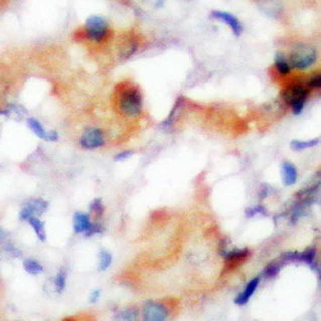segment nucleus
I'll return each instance as SVG.
<instances>
[{"label":"nucleus","mask_w":321,"mask_h":321,"mask_svg":"<svg viewBox=\"0 0 321 321\" xmlns=\"http://www.w3.org/2000/svg\"><path fill=\"white\" fill-rule=\"evenodd\" d=\"M27 125H29V127L31 129V131L34 132L38 138L43 139V140H46V141H57L58 139H59V135H58L57 131H46L45 129H44V126L40 123V121L38 120H35V118H29L27 120Z\"/></svg>","instance_id":"9d476101"},{"label":"nucleus","mask_w":321,"mask_h":321,"mask_svg":"<svg viewBox=\"0 0 321 321\" xmlns=\"http://www.w3.org/2000/svg\"><path fill=\"white\" fill-rule=\"evenodd\" d=\"M221 255L225 260V267L226 269H235L240 264H243L247 258L250 257V250L248 248H234V250L221 251Z\"/></svg>","instance_id":"6e6552de"},{"label":"nucleus","mask_w":321,"mask_h":321,"mask_svg":"<svg viewBox=\"0 0 321 321\" xmlns=\"http://www.w3.org/2000/svg\"><path fill=\"white\" fill-rule=\"evenodd\" d=\"M111 264H112V255L103 248L98 255V270L104 271L111 266Z\"/></svg>","instance_id":"412c9836"},{"label":"nucleus","mask_w":321,"mask_h":321,"mask_svg":"<svg viewBox=\"0 0 321 321\" xmlns=\"http://www.w3.org/2000/svg\"><path fill=\"white\" fill-rule=\"evenodd\" d=\"M23 267L31 275H39V274H41L44 271L43 265L39 261H36V260H34V258H26L23 261Z\"/></svg>","instance_id":"6ab92c4d"},{"label":"nucleus","mask_w":321,"mask_h":321,"mask_svg":"<svg viewBox=\"0 0 321 321\" xmlns=\"http://www.w3.org/2000/svg\"><path fill=\"white\" fill-rule=\"evenodd\" d=\"M281 179H283L284 185L290 187V185H294L298 180V171H297V167L289 162V160H284L281 164Z\"/></svg>","instance_id":"f8f14e48"},{"label":"nucleus","mask_w":321,"mask_h":321,"mask_svg":"<svg viewBox=\"0 0 321 321\" xmlns=\"http://www.w3.org/2000/svg\"><path fill=\"white\" fill-rule=\"evenodd\" d=\"M307 97H308V90L302 84H292L283 93L284 101L292 107L294 115H301L306 106Z\"/></svg>","instance_id":"f03ea898"},{"label":"nucleus","mask_w":321,"mask_h":321,"mask_svg":"<svg viewBox=\"0 0 321 321\" xmlns=\"http://www.w3.org/2000/svg\"><path fill=\"white\" fill-rule=\"evenodd\" d=\"M267 216L269 213H267L266 208H265L264 206H252V207H248V208L246 209V216L248 218H252L255 217V216Z\"/></svg>","instance_id":"a878e982"},{"label":"nucleus","mask_w":321,"mask_h":321,"mask_svg":"<svg viewBox=\"0 0 321 321\" xmlns=\"http://www.w3.org/2000/svg\"><path fill=\"white\" fill-rule=\"evenodd\" d=\"M318 190H320V183H317L316 185L310 188H304V189L299 190L297 193V198L298 202L307 204V206H311V204L315 203L318 198Z\"/></svg>","instance_id":"4468645a"},{"label":"nucleus","mask_w":321,"mask_h":321,"mask_svg":"<svg viewBox=\"0 0 321 321\" xmlns=\"http://www.w3.org/2000/svg\"><path fill=\"white\" fill-rule=\"evenodd\" d=\"M317 60V52L310 46H301L292 53L289 57V64L295 69H307Z\"/></svg>","instance_id":"7ed1b4c3"},{"label":"nucleus","mask_w":321,"mask_h":321,"mask_svg":"<svg viewBox=\"0 0 321 321\" xmlns=\"http://www.w3.org/2000/svg\"><path fill=\"white\" fill-rule=\"evenodd\" d=\"M90 211H92L93 213H94L95 216H97L98 218H101L102 216H103L104 211H106V208H104V204L103 202H102L101 198H95L93 199L92 203H90L89 206Z\"/></svg>","instance_id":"393cba45"},{"label":"nucleus","mask_w":321,"mask_h":321,"mask_svg":"<svg viewBox=\"0 0 321 321\" xmlns=\"http://www.w3.org/2000/svg\"><path fill=\"white\" fill-rule=\"evenodd\" d=\"M273 188L270 187V185H267V184H262L261 188H260V190H258V198L260 199H265L267 198L271 193H273Z\"/></svg>","instance_id":"cd10ccee"},{"label":"nucleus","mask_w":321,"mask_h":321,"mask_svg":"<svg viewBox=\"0 0 321 321\" xmlns=\"http://www.w3.org/2000/svg\"><path fill=\"white\" fill-rule=\"evenodd\" d=\"M260 281H261V279L258 278H253L252 280H250V283L247 284L246 288H244L243 290L240 292V294L238 295L235 298V304H238V306H244V304H247L248 302H250V299L252 298V295L255 294V292L257 290L258 285H260Z\"/></svg>","instance_id":"9b49d317"},{"label":"nucleus","mask_w":321,"mask_h":321,"mask_svg":"<svg viewBox=\"0 0 321 321\" xmlns=\"http://www.w3.org/2000/svg\"><path fill=\"white\" fill-rule=\"evenodd\" d=\"M46 209H48V202L46 201L41 198L30 199L21 209L20 218L22 221H27L31 217H39V216L46 212Z\"/></svg>","instance_id":"0eeeda50"},{"label":"nucleus","mask_w":321,"mask_h":321,"mask_svg":"<svg viewBox=\"0 0 321 321\" xmlns=\"http://www.w3.org/2000/svg\"><path fill=\"white\" fill-rule=\"evenodd\" d=\"M101 294H102V292L99 289L93 290V292L90 293V295H89V302H90V303H95V302H97L98 299L101 298Z\"/></svg>","instance_id":"c756f323"},{"label":"nucleus","mask_w":321,"mask_h":321,"mask_svg":"<svg viewBox=\"0 0 321 321\" xmlns=\"http://www.w3.org/2000/svg\"><path fill=\"white\" fill-rule=\"evenodd\" d=\"M211 17L215 18V20L221 21V22L226 23L227 26L231 29L232 34L235 35V36H240L242 32H243V26H242L240 21L235 17L234 15L231 13H227V12L224 11H213L211 13Z\"/></svg>","instance_id":"1a4fd4ad"},{"label":"nucleus","mask_w":321,"mask_h":321,"mask_svg":"<svg viewBox=\"0 0 321 321\" xmlns=\"http://www.w3.org/2000/svg\"><path fill=\"white\" fill-rule=\"evenodd\" d=\"M104 232V226L103 225H101V224H93L92 222V225H90V227H89V230H88V231L85 232V234H84V236H85V238H92V236H94V235H99V234H103Z\"/></svg>","instance_id":"bb28decb"},{"label":"nucleus","mask_w":321,"mask_h":321,"mask_svg":"<svg viewBox=\"0 0 321 321\" xmlns=\"http://www.w3.org/2000/svg\"><path fill=\"white\" fill-rule=\"evenodd\" d=\"M85 32L88 39L93 41H102L107 36L108 25L101 16H90L85 22Z\"/></svg>","instance_id":"20e7f679"},{"label":"nucleus","mask_w":321,"mask_h":321,"mask_svg":"<svg viewBox=\"0 0 321 321\" xmlns=\"http://www.w3.org/2000/svg\"><path fill=\"white\" fill-rule=\"evenodd\" d=\"M131 155H132V152L126 150V152H122V153H118V154H116L113 159L115 160H125V159H127V158L131 157Z\"/></svg>","instance_id":"7c9ffc66"},{"label":"nucleus","mask_w":321,"mask_h":321,"mask_svg":"<svg viewBox=\"0 0 321 321\" xmlns=\"http://www.w3.org/2000/svg\"><path fill=\"white\" fill-rule=\"evenodd\" d=\"M115 321H138L139 320V310L136 307H127L118 311L113 317Z\"/></svg>","instance_id":"dca6fc26"},{"label":"nucleus","mask_w":321,"mask_h":321,"mask_svg":"<svg viewBox=\"0 0 321 321\" xmlns=\"http://www.w3.org/2000/svg\"><path fill=\"white\" fill-rule=\"evenodd\" d=\"M31 227L34 229L35 234L40 239L41 242H45L46 240V231H45V225H44L43 221L40 220L39 217H31L27 220Z\"/></svg>","instance_id":"f3484780"},{"label":"nucleus","mask_w":321,"mask_h":321,"mask_svg":"<svg viewBox=\"0 0 321 321\" xmlns=\"http://www.w3.org/2000/svg\"><path fill=\"white\" fill-rule=\"evenodd\" d=\"M320 143V139H312V140L308 141H302V140H292L290 141V148L295 152H302V150L310 149V148H313L317 144Z\"/></svg>","instance_id":"aec40b11"},{"label":"nucleus","mask_w":321,"mask_h":321,"mask_svg":"<svg viewBox=\"0 0 321 321\" xmlns=\"http://www.w3.org/2000/svg\"><path fill=\"white\" fill-rule=\"evenodd\" d=\"M308 207L310 206H307V204L302 203V202H298V203L295 204V206L292 208V213H290V222H292V224H295L299 218L303 217V216L306 215V211Z\"/></svg>","instance_id":"5701e85b"},{"label":"nucleus","mask_w":321,"mask_h":321,"mask_svg":"<svg viewBox=\"0 0 321 321\" xmlns=\"http://www.w3.org/2000/svg\"><path fill=\"white\" fill-rule=\"evenodd\" d=\"M170 308L159 301H148L143 308V321H167Z\"/></svg>","instance_id":"39448f33"},{"label":"nucleus","mask_w":321,"mask_h":321,"mask_svg":"<svg viewBox=\"0 0 321 321\" xmlns=\"http://www.w3.org/2000/svg\"><path fill=\"white\" fill-rule=\"evenodd\" d=\"M275 67H276V71L280 73V75H288L292 69L289 64V59L284 54L281 53H278L275 55Z\"/></svg>","instance_id":"a211bd4d"},{"label":"nucleus","mask_w":321,"mask_h":321,"mask_svg":"<svg viewBox=\"0 0 321 321\" xmlns=\"http://www.w3.org/2000/svg\"><path fill=\"white\" fill-rule=\"evenodd\" d=\"M104 135L102 130L97 127H89L80 136V145L84 149H98L104 145Z\"/></svg>","instance_id":"423d86ee"},{"label":"nucleus","mask_w":321,"mask_h":321,"mask_svg":"<svg viewBox=\"0 0 321 321\" xmlns=\"http://www.w3.org/2000/svg\"><path fill=\"white\" fill-rule=\"evenodd\" d=\"M145 3H149L152 4V6H154L155 8H159L162 4H164V0H144Z\"/></svg>","instance_id":"2f4dec72"},{"label":"nucleus","mask_w":321,"mask_h":321,"mask_svg":"<svg viewBox=\"0 0 321 321\" xmlns=\"http://www.w3.org/2000/svg\"><path fill=\"white\" fill-rule=\"evenodd\" d=\"M120 111L127 117H138L143 111V98L136 88H126L120 93L118 98Z\"/></svg>","instance_id":"f257e3e1"},{"label":"nucleus","mask_w":321,"mask_h":321,"mask_svg":"<svg viewBox=\"0 0 321 321\" xmlns=\"http://www.w3.org/2000/svg\"><path fill=\"white\" fill-rule=\"evenodd\" d=\"M67 275H68V271H67L66 267H62V269L58 271L57 276H55V280H54V287L55 290L58 293H62L66 288V284H67Z\"/></svg>","instance_id":"4be33fe9"},{"label":"nucleus","mask_w":321,"mask_h":321,"mask_svg":"<svg viewBox=\"0 0 321 321\" xmlns=\"http://www.w3.org/2000/svg\"><path fill=\"white\" fill-rule=\"evenodd\" d=\"M92 221H90L89 215H86L84 212H76L73 216V231L76 234H81L84 235L88 230H89Z\"/></svg>","instance_id":"2eb2a0df"},{"label":"nucleus","mask_w":321,"mask_h":321,"mask_svg":"<svg viewBox=\"0 0 321 321\" xmlns=\"http://www.w3.org/2000/svg\"><path fill=\"white\" fill-rule=\"evenodd\" d=\"M297 262L308 265V266L312 267L313 271H317V273L320 271V267L317 265V250L315 247H310V248L304 250L303 252H298Z\"/></svg>","instance_id":"ddd939ff"},{"label":"nucleus","mask_w":321,"mask_h":321,"mask_svg":"<svg viewBox=\"0 0 321 321\" xmlns=\"http://www.w3.org/2000/svg\"><path fill=\"white\" fill-rule=\"evenodd\" d=\"M308 85H310L312 89H320V86H321L320 73H315V75L308 80Z\"/></svg>","instance_id":"c85d7f7f"},{"label":"nucleus","mask_w":321,"mask_h":321,"mask_svg":"<svg viewBox=\"0 0 321 321\" xmlns=\"http://www.w3.org/2000/svg\"><path fill=\"white\" fill-rule=\"evenodd\" d=\"M280 269H281V264H279L278 261H274V262H270L266 267L264 269V278L265 279H274L279 275L280 273Z\"/></svg>","instance_id":"b1692460"}]
</instances>
